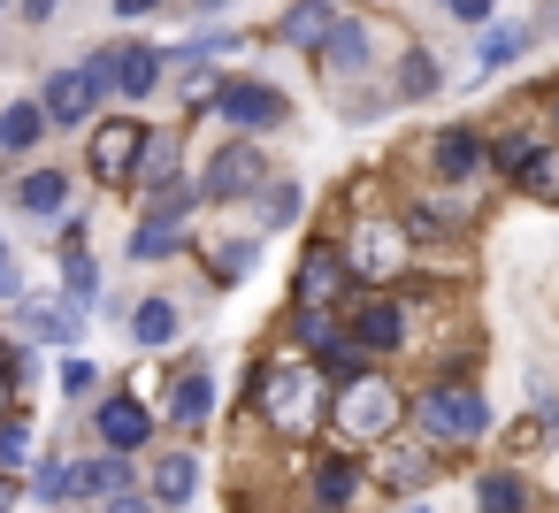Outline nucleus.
Listing matches in <instances>:
<instances>
[{
	"mask_svg": "<svg viewBox=\"0 0 559 513\" xmlns=\"http://www.w3.org/2000/svg\"><path fill=\"white\" fill-rule=\"evenodd\" d=\"M261 414L284 429V437H307L314 421H322V368L314 360H276V368H261Z\"/></svg>",
	"mask_w": 559,
	"mask_h": 513,
	"instance_id": "f257e3e1",
	"label": "nucleus"
},
{
	"mask_svg": "<svg viewBox=\"0 0 559 513\" xmlns=\"http://www.w3.org/2000/svg\"><path fill=\"white\" fill-rule=\"evenodd\" d=\"M330 421L353 437V444H376L399 429V383L391 375H353L337 398H330Z\"/></svg>",
	"mask_w": 559,
	"mask_h": 513,
	"instance_id": "f03ea898",
	"label": "nucleus"
},
{
	"mask_svg": "<svg viewBox=\"0 0 559 513\" xmlns=\"http://www.w3.org/2000/svg\"><path fill=\"white\" fill-rule=\"evenodd\" d=\"M406 246H414V230H399L391 215H360V223H353L345 261H353V276H360V284H391V276L406 269Z\"/></svg>",
	"mask_w": 559,
	"mask_h": 513,
	"instance_id": "7ed1b4c3",
	"label": "nucleus"
},
{
	"mask_svg": "<svg viewBox=\"0 0 559 513\" xmlns=\"http://www.w3.org/2000/svg\"><path fill=\"white\" fill-rule=\"evenodd\" d=\"M421 429L437 444H475L490 429V406L475 398V383H437V391H421Z\"/></svg>",
	"mask_w": 559,
	"mask_h": 513,
	"instance_id": "20e7f679",
	"label": "nucleus"
},
{
	"mask_svg": "<svg viewBox=\"0 0 559 513\" xmlns=\"http://www.w3.org/2000/svg\"><path fill=\"white\" fill-rule=\"evenodd\" d=\"M146 146H154V131H146V123H131V116H116V123L93 139V177L131 184V177H139V162H146Z\"/></svg>",
	"mask_w": 559,
	"mask_h": 513,
	"instance_id": "39448f33",
	"label": "nucleus"
},
{
	"mask_svg": "<svg viewBox=\"0 0 559 513\" xmlns=\"http://www.w3.org/2000/svg\"><path fill=\"white\" fill-rule=\"evenodd\" d=\"M215 108H223L238 131H276V123H284V100H276L269 85H253V77H223Z\"/></svg>",
	"mask_w": 559,
	"mask_h": 513,
	"instance_id": "423d86ee",
	"label": "nucleus"
},
{
	"mask_svg": "<svg viewBox=\"0 0 559 513\" xmlns=\"http://www.w3.org/2000/svg\"><path fill=\"white\" fill-rule=\"evenodd\" d=\"M345 276H353V261H345L337 246H307V261H299V276H292V299H299V307H330V299L345 291Z\"/></svg>",
	"mask_w": 559,
	"mask_h": 513,
	"instance_id": "0eeeda50",
	"label": "nucleus"
},
{
	"mask_svg": "<svg viewBox=\"0 0 559 513\" xmlns=\"http://www.w3.org/2000/svg\"><path fill=\"white\" fill-rule=\"evenodd\" d=\"M353 345H368V353H399V345H406V314H399V299H360V307H353Z\"/></svg>",
	"mask_w": 559,
	"mask_h": 513,
	"instance_id": "6e6552de",
	"label": "nucleus"
},
{
	"mask_svg": "<svg viewBox=\"0 0 559 513\" xmlns=\"http://www.w3.org/2000/svg\"><path fill=\"white\" fill-rule=\"evenodd\" d=\"M100 93H108V85L93 77V62H85V70H62V77L47 85V116H55V123H85Z\"/></svg>",
	"mask_w": 559,
	"mask_h": 513,
	"instance_id": "1a4fd4ad",
	"label": "nucleus"
},
{
	"mask_svg": "<svg viewBox=\"0 0 559 513\" xmlns=\"http://www.w3.org/2000/svg\"><path fill=\"white\" fill-rule=\"evenodd\" d=\"M146 437H154V421H146L139 398H108V406H100V444H108V452H139Z\"/></svg>",
	"mask_w": 559,
	"mask_h": 513,
	"instance_id": "9d476101",
	"label": "nucleus"
},
{
	"mask_svg": "<svg viewBox=\"0 0 559 513\" xmlns=\"http://www.w3.org/2000/svg\"><path fill=\"white\" fill-rule=\"evenodd\" d=\"M253 184H261V154H253V146H223L215 169H207V192H215V200H238V192H253Z\"/></svg>",
	"mask_w": 559,
	"mask_h": 513,
	"instance_id": "9b49d317",
	"label": "nucleus"
},
{
	"mask_svg": "<svg viewBox=\"0 0 559 513\" xmlns=\"http://www.w3.org/2000/svg\"><path fill=\"white\" fill-rule=\"evenodd\" d=\"M337 16H330V0H292V16H284V39L292 47H330Z\"/></svg>",
	"mask_w": 559,
	"mask_h": 513,
	"instance_id": "f8f14e48",
	"label": "nucleus"
},
{
	"mask_svg": "<svg viewBox=\"0 0 559 513\" xmlns=\"http://www.w3.org/2000/svg\"><path fill=\"white\" fill-rule=\"evenodd\" d=\"M154 85H162V55H154V47H123V55H116V93L146 100Z\"/></svg>",
	"mask_w": 559,
	"mask_h": 513,
	"instance_id": "ddd939ff",
	"label": "nucleus"
},
{
	"mask_svg": "<svg viewBox=\"0 0 559 513\" xmlns=\"http://www.w3.org/2000/svg\"><path fill=\"white\" fill-rule=\"evenodd\" d=\"M39 131H47V100H16V108H0V146H9V154L39 146Z\"/></svg>",
	"mask_w": 559,
	"mask_h": 513,
	"instance_id": "4468645a",
	"label": "nucleus"
},
{
	"mask_svg": "<svg viewBox=\"0 0 559 513\" xmlns=\"http://www.w3.org/2000/svg\"><path fill=\"white\" fill-rule=\"evenodd\" d=\"M429 162H437V177H467V169L483 162V139H475V131H444V139L429 146Z\"/></svg>",
	"mask_w": 559,
	"mask_h": 513,
	"instance_id": "2eb2a0df",
	"label": "nucleus"
},
{
	"mask_svg": "<svg viewBox=\"0 0 559 513\" xmlns=\"http://www.w3.org/2000/svg\"><path fill=\"white\" fill-rule=\"evenodd\" d=\"M62 200H70V177H62V169H32V177L16 184V207H32V215H55Z\"/></svg>",
	"mask_w": 559,
	"mask_h": 513,
	"instance_id": "dca6fc26",
	"label": "nucleus"
},
{
	"mask_svg": "<svg viewBox=\"0 0 559 513\" xmlns=\"http://www.w3.org/2000/svg\"><path fill=\"white\" fill-rule=\"evenodd\" d=\"M169 414H177V421H207V414H215V383H207L200 368H192V375H177V391H169Z\"/></svg>",
	"mask_w": 559,
	"mask_h": 513,
	"instance_id": "f3484780",
	"label": "nucleus"
},
{
	"mask_svg": "<svg viewBox=\"0 0 559 513\" xmlns=\"http://www.w3.org/2000/svg\"><path fill=\"white\" fill-rule=\"evenodd\" d=\"M192 482H200V467H192L185 452L154 460V498H162V505H185V498H192Z\"/></svg>",
	"mask_w": 559,
	"mask_h": 513,
	"instance_id": "a211bd4d",
	"label": "nucleus"
},
{
	"mask_svg": "<svg viewBox=\"0 0 559 513\" xmlns=\"http://www.w3.org/2000/svg\"><path fill=\"white\" fill-rule=\"evenodd\" d=\"M131 337H139V345H169V337H177V307H169V299H146V307L131 314Z\"/></svg>",
	"mask_w": 559,
	"mask_h": 513,
	"instance_id": "6ab92c4d",
	"label": "nucleus"
},
{
	"mask_svg": "<svg viewBox=\"0 0 559 513\" xmlns=\"http://www.w3.org/2000/svg\"><path fill=\"white\" fill-rule=\"evenodd\" d=\"M353 490H360V467H353V460H322V467H314V498H322V505H345Z\"/></svg>",
	"mask_w": 559,
	"mask_h": 513,
	"instance_id": "aec40b11",
	"label": "nucleus"
},
{
	"mask_svg": "<svg viewBox=\"0 0 559 513\" xmlns=\"http://www.w3.org/2000/svg\"><path fill=\"white\" fill-rule=\"evenodd\" d=\"M521 184H528L536 200H551V207H559V146H536V154H528V169H521Z\"/></svg>",
	"mask_w": 559,
	"mask_h": 513,
	"instance_id": "412c9836",
	"label": "nucleus"
},
{
	"mask_svg": "<svg viewBox=\"0 0 559 513\" xmlns=\"http://www.w3.org/2000/svg\"><path fill=\"white\" fill-rule=\"evenodd\" d=\"M475 505H483V513H521L528 498H521L513 475H483V482H475Z\"/></svg>",
	"mask_w": 559,
	"mask_h": 513,
	"instance_id": "4be33fe9",
	"label": "nucleus"
},
{
	"mask_svg": "<svg viewBox=\"0 0 559 513\" xmlns=\"http://www.w3.org/2000/svg\"><path fill=\"white\" fill-rule=\"evenodd\" d=\"M322 55H330V62H337V70H353V62H360V55H368V39H360V24H337V32H330V47H322Z\"/></svg>",
	"mask_w": 559,
	"mask_h": 513,
	"instance_id": "5701e85b",
	"label": "nucleus"
},
{
	"mask_svg": "<svg viewBox=\"0 0 559 513\" xmlns=\"http://www.w3.org/2000/svg\"><path fill=\"white\" fill-rule=\"evenodd\" d=\"M78 490H85V467H39V498L62 505V498H78Z\"/></svg>",
	"mask_w": 559,
	"mask_h": 513,
	"instance_id": "b1692460",
	"label": "nucleus"
},
{
	"mask_svg": "<svg viewBox=\"0 0 559 513\" xmlns=\"http://www.w3.org/2000/svg\"><path fill=\"white\" fill-rule=\"evenodd\" d=\"M292 215H299V184H276V192L261 200V223H269V230H284Z\"/></svg>",
	"mask_w": 559,
	"mask_h": 513,
	"instance_id": "393cba45",
	"label": "nucleus"
},
{
	"mask_svg": "<svg viewBox=\"0 0 559 513\" xmlns=\"http://www.w3.org/2000/svg\"><path fill=\"white\" fill-rule=\"evenodd\" d=\"M429 467H437V460H429V452H399V460H391V467H383V475H391V482H399V490H414V482H429Z\"/></svg>",
	"mask_w": 559,
	"mask_h": 513,
	"instance_id": "a878e982",
	"label": "nucleus"
},
{
	"mask_svg": "<svg viewBox=\"0 0 559 513\" xmlns=\"http://www.w3.org/2000/svg\"><path fill=\"white\" fill-rule=\"evenodd\" d=\"M399 85H406L414 100H421V93H437V62H429V55H406V70H399Z\"/></svg>",
	"mask_w": 559,
	"mask_h": 513,
	"instance_id": "bb28decb",
	"label": "nucleus"
},
{
	"mask_svg": "<svg viewBox=\"0 0 559 513\" xmlns=\"http://www.w3.org/2000/svg\"><path fill=\"white\" fill-rule=\"evenodd\" d=\"M139 177H146V184L177 177V146H169V139H154V146H146V162H139Z\"/></svg>",
	"mask_w": 559,
	"mask_h": 513,
	"instance_id": "cd10ccee",
	"label": "nucleus"
},
{
	"mask_svg": "<svg viewBox=\"0 0 559 513\" xmlns=\"http://www.w3.org/2000/svg\"><path fill=\"white\" fill-rule=\"evenodd\" d=\"M528 47V32H490V47H483V70H498V62H513Z\"/></svg>",
	"mask_w": 559,
	"mask_h": 513,
	"instance_id": "c85d7f7f",
	"label": "nucleus"
},
{
	"mask_svg": "<svg viewBox=\"0 0 559 513\" xmlns=\"http://www.w3.org/2000/svg\"><path fill=\"white\" fill-rule=\"evenodd\" d=\"M24 452H32V429L24 421H0V467H16Z\"/></svg>",
	"mask_w": 559,
	"mask_h": 513,
	"instance_id": "c756f323",
	"label": "nucleus"
},
{
	"mask_svg": "<svg viewBox=\"0 0 559 513\" xmlns=\"http://www.w3.org/2000/svg\"><path fill=\"white\" fill-rule=\"evenodd\" d=\"M238 269H253V246H215V276L238 284Z\"/></svg>",
	"mask_w": 559,
	"mask_h": 513,
	"instance_id": "7c9ffc66",
	"label": "nucleus"
},
{
	"mask_svg": "<svg viewBox=\"0 0 559 513\" xmlns=\"http://www.w3.org/2000/svg\"><path fill=\"white\" fill-rule=\"evenodd\" d=\"M85 490H108V498H116V490H123V460H93V467H85Z\"/></svg>",
	"mask_w": 559,
	"mask_h": 513,
	"instance_id": "2f4dec72",
	"label": "nucleus"
},
{
	"mask_svg": "<svg viewBox=\"0 0 559 513\" xmlns=\"http://www.w3.org/2000/svg\"><path fill=\"white\" fill-rule=\"evenodd\" d=\"M528 154H536V139H506V146H498V169H506V177H521V169H528Z\"/></svg>",
	"mask_w": 559,
	"mask_h": 513,
	"instance_id": "473e14b6",
	"label": "nucleus"
},
{
	"mask_svg": "<svg viewBox=\"0 0 559 513\" xmlns=\"http://www.w3.org/2000/svg\"><path fill=\"white\" fill-rule=\"evenodd\" d=\"M169 246H177V223H146V230H139V253H146V261L169 253Z\"/></svg>",
	"mask_w": 559,
	"mask_h": 513,
	"instance_id": "72a5a7b5",
	"label": "nucleus"
},
{
	"mask_svg": "<svg viewBox=\"0 0 559 513\" xmlns=\"http://www.w3.org/2000/svg\"><path fill=\"white\" fill-rule=\"evenodd\" d=\"M32 322H39L47 337H70V330H78V314H70V307H32Z\"/></svg>",
	"mask_w": 559,
	"mask_h": 513,
	"instance_id": "f704fd0d",
	"label": "nucleus"
},
{
	"mask_svg": "<svg viewBox=\"0 0 559 513\" xmlns=\"http://www.w3.org/2000/svg\"><path fill=\"white\" fill-rule=\"evenodd\" d=\"M9 398H16V360H9V345H0V421H9Z\"/></svg>",
	"mask_w": 559,
	"mask_h": 513,
	"instance_id": "c9c22d12",
	"label": "nucleus"
},
{
	"mask_svg": "<svg viewBox=\"0 0 559 513\" xmlns=\"http://www.w3.org/2000/svg\"><path fill=\"white\" fill-rule=\"evenodd\" d=\"M444 9H452L460 24H483V16H490V0H444Z\"/></svg>",
	"mask_w": 559,
	"mask_h": 513,
	"instance_id": "e433bc0d",
	"label": "nucleus"
},
{
	"mask_svg": "<svg viewBox=\"0 0 559 513\" xmlns=\"http://www.w3.org/2000/svg\"><path fill=\"white\" fill-rule=\"evenodd\" d=\"M108 513H154V505H146V498H123V490H116V498H108Z\"/></svg>",
	"mask_w": 559,
	"mask_h": 513,
	"instance_id": "4c0bfd02",
	"label": "nucleus"
},
{
	"mask_svg": "<svg viewBox=\"0 0 559 513\" xmlns=\"http://www.w3.org/2000/svg\"><path fill=\"white\" fill-rule=\"evenodd\" d=\"M16 498H24V490H16V475H0V513H16Z\"/></svg>",
	"mask_w": 559,
	"mask_h": 513,
	"instance_id": "58836bf2",
	"label": "nucleus"
},
{
	"mask_svg": "<svg viewBox=\"0 0 559 513\" xmlns=\"http://www.w3.org/2000/svg\"><path fill=\"white\" fill-rule=\"evenodd\" d=\"M55 9H62V0H24V16H39V24H47Z\"/></svg>",
	"mask_w": 559,
	"mask_h": 513,
	"instance_id": "ea45409f",
	"label": "nucleus"
},
{
	"mask_svg": "<svg viewBox=\"0 0 559 513\" xmlns=\"http://www.w3.org/2000/svg\"><path fill=\"white\" fill-rule=\"evenodd\" d=\"M116 9H123V16H146V9H154V0H116Z\"/></svg>",
	"mask_w": 559,
	"mask_h": 513,
	"instance_id": "a19ab883",
	"label": "nucleus"
},
{
	"mask_svg": "<svg viewBox=\"0 0 559 513\" xmlns=\"http://www.w3.org/2000/svg\"><path fill=\"white\" fill-rule=\"evenodd\" d=\"M399 513H429V505H399Z\"/></svg>",
	"mask_w": 559,
	"mask_h": 513,
	"instance_id": "79ce46f5",
	"label": "nucleus"
},
{
	"mask_svg": "<svg viewBox=\"0 0 559 513\" xmlns=\"http://www.w3.org/2000/svg\"><path fill=\"white\" fill-rule=\"evenodd\" d=\"M0 9H9V0H0Z\"/></svg>",
	"mask_w": 559,
	"mask_h": 513,
	"instance_id": "37998d69",
	"label": "nucleus"
},
{
	"mask_svg": "<svg viewBox=\"0 0 559 513\" xmlns=\"http://www.w3.org/2000/svg\"><path fill=\"white\" fill-rule=\"evenodd\" d=\"M551 108H559V100H551Z\"/></svg>",
	"mask_w": 559,
	"mask_h": 513,
	"instance_id": "c03bdc74",
	"label": "nucleus"
}]
</instances>
